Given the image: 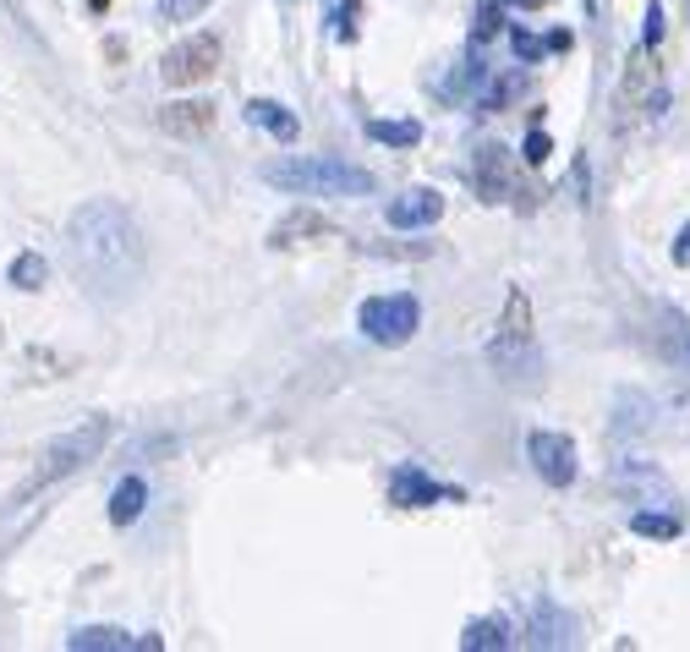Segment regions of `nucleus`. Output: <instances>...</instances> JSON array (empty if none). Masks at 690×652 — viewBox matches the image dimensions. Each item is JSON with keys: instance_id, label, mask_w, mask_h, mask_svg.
<instances>
[{"instance_id": "obj_25", "label": "nucleus", "mask_w": 690, "mask_h": 652, "mask_svg": "<svg viewBox=\"0 0 690 652\" xmlns=\"http://www.w3.org/2000/svg\"><path fill=\"white\" fill-rule=\"evenodd\" d=\"M510 7H526V12H537V7H548V0H510Z\"/></svg>"}, {"instance_id": "obj_10", "label": "nucleus", "mask_w": 690, "mask_h": 652, "mask_svg": "<svg viewBox=\"0 0 690 652\" xmlns=\"http://www.w3.org/2000/svg\"><path fill=\"white\" fill-rule=\"evenodd\" d=\"M439 214H444V198H439L433 187H417V192H406V198H395V203H390V225H395V230L433 225Z\"/></svg>"}, {"instance_id": "obj_21", "label": "nucleus", "mask_w": 690, "mask_h": 652, "mask_svg": "<svg viewBox=\"0 0 690 652\" xmlns=\"http://www.w3.org/2000/svg\"><path fill=\"white\" fill-rule=\"evenodd\" d=\"M493 28H499V7H493V0H488V7H483V23L472 28V39L483 45V39H493Z\"/></svg>"}, {"instance_id": "obj_8", "label": "nucleus", "mask_w": 690, "mask_h": 652, "mask_svg": "<svg viewBox=\"0 0 690 652\" xmlns=\"http://www.w3.org/2000/svg\"><path fill=\"white\" fill-rule=\"evenodd\" d=\"M472 181H477V192H483L488 203L515 198V165H510V154H504L499 143H483L477 159H472Z\"/></svg>"}, {"instance_id": "obj_26", "label": "nucleus", "mask_w": 690, "mask_h": 652, "mask_svg": "<svg viewBox=\"0 0 690 652\" xmlns=\"http://www.w3.org/2000/svg\"><path fill=\"white\" fill-rule=\"evenodd\" d=\"M88 7H94V12H105V7H110V0H88Z\"/></svg>"}, {"instance_id": "obj_4", "label": "nucleus", "mask_w": 690, "mask_h": 652, "mask_svg": "<svg viewBox=\"0 0 690 652\" xmlns=\"http://www.w3.org/2000/svg\"><path fill=\"white\" fill-rule=\"evenodd\" d=\"M105 439H110V417H88V423L67 428V434H61V439L39 455V466H34V483H28V488H45V483H56V477H67V472L88 466V461L105 450Z\"/></svg>"}, {"instance_id": "obj_5", "label": "nucleus", "mask_w": 690, "mask_h": 652, "mask_svg": "<svg viewBox=\"0 0 690 652\" xmlns=\"http://www.w3.org/2000/svg\"><path fill=\"white\" fill-rule=\"evenodd\" d=\"M417 318H423L417 296H406V291L373 296V301H362V335H368L373 346H406V341L417 335Z\"/></svg>"}, {"instance_id": "obj_6", "label": "nucleus", "mask_w": 690, "mask_h": 652, "mask_svg": "<svg viewBox=\"0 0 690 652\" xmlns=\"http://www.w3.org/2000/svg\"><path fill=\"white\" fill-rule=\"evenodd\" d=\"M526 461H532L537 477L554 483V488H570V483H575V444H570L564 434H532V439H526Z\"/></svg>"}, {"instance_id": "obj_11", "label": "nucleus", "mask_w": 690, "mask_h": 652, "mask_svg": "<svg viewBox=\"0 0 690 652\" xmlns=\"http://www.w3.org/2000/svg\"><path fill=\"white\" fill-rule=\"evenodd\" d=\"M72 647H78V652H127V647H148V652H154L159 641H154V636H127V630H78Z\"/></svg>"}, {"instance_id": "obj_16", "label": "nucleus", "mask_w": 690, "mask_h": 652, "mask_svg": "<svg viewBox=\"0 0 690 652\" xmlns=\"http://www.w3.org/2000/svg\"><path fill=\"white\" fill-rule=\"evenodd\" d=\"M368 138H373V143H395V149H412V143L423 138V127H417V121H373V127H368Z\"/></svg>"}, {"instance_id": "obj_2", "label": "nucleus", "mask_w": 690, "mask_h": 652, "mask_svg": "<svg viewBox=\"0 0 690 652\" xmlns=\"http://www.w3.org/2000/svg\"><path fill=\"white\" fill-rule=\"evenodd\" d=\"M263 181L269 187H285V192H301V198H368V192H379V181L362 165H345V159H301V154L263 165Z\"/></svg>"}, {"instance_id": "obj_15", "label": "nucleus", "mask_w": 690, "mask_h": 652, "mask_svg": "<svg viewBox=\"0 0 690 652\" xmlns=\"http://www.w3.org/2000/svg\"><path fill=\"white\" fill-rule=\"evenodd\" d=\"M515 636L499 625V619H477V625H466V636H461V647L466 652H477V647H510Z\"/></svg>"}, {"instance_id": "obj_23", "label": "nucleus", "mask_w": 690, "mask_h": 652, "mask_svg": "<svg viewBox=\"0 0 690 652\" xmlns=\"http://www.w3.org/2000/svg\"><path fill=\"white\" fill-rule=\"evenodd\" d=\"M526 159H532V165H543V159H548V138H543V132H532V138H526Z\"/></svg>"}, {"instance_id": "obj_17", "label": "nucleus", "mask_w": 690, "mask_h": 652, "mask_svg": "<svg viewBox=\"0 0 690 652\" xmlns=\"http://www.w3.org/2000/svg\"><path fill=\"white\" fill-rule=\"evenodd\" d=\"M312 230H329V220H318V214H296V220H285V225L274 230V247H285L290 236H312Z\"/></svg>"}, {"instance_id": "obj_13", "label": "nucleus", "mask_w": 690, "mask_h": 652, "mask_svg": "<svg viewBox=\"0 0 690 652\" xmlns=\"http://www.w3.org/2000/svg\"><path fill=\"white\" fill-rule=\"evenodd\" d=\"M209 121H214V105H203V99H192V105H165V116H159V127H165V132H181V138L203 132Z\"/></svg>"}, {"instance_id": "obj_20", "label": "nucleus", "mask_w": 690, "mask_h": 652, "mask_svg": "<svg viewBox=\"0 0 690 652\" xmlns=\"http://www.w3.org/2000/svg\"><path fill=\"white\" fill-rule=\"evenodd\" d=\"M203 7H209V0H159V12H165L170 23H192Z\"/></svg>"}, {"instance_id": "obj_24", "label": "nucleus", "mask_w": 690, "mask_h": 652, "mask_svg": "<svg viewBox=\"0 0 690 652\" xmlns=\"http://www.w3.org/2000/svg\"><path fill=\"white\" fill-rule=\"evenodd\" d=\"M674 263H679V269L690 263V225H685V230H679V241H674Z\"/></svg>"}, {"instance_id": "obj_7", "label": "nucleus", "mask_w": 690, "mask_h": 652, "mask_svg": "<svg viewBox=\"0 0 690 652\" xmlns=\"http://www.w3.org/2000/svg\"><path fill=\"white\" fill-rule=\"evenodd\" d=\"M214 67H219V45L209 34H198V39H187V45H176L165 56V83L170 88H187V83H203Z\"/></svg>"}, {"instance_id": "obj_14", "label": "nucleus", "mask_w": 690, "mask_h": 652, "mask_svg": "<svg viewBox=\"0 0 690 652\" xmlns=\"http://www.w3.org/2000/svg\"><path fill=\"white\" fill-rule=\"evenodd\" d=\"M143 494H148L143 477H127V483L116 488V499H110V521H116V526H132V521L143 515Z\"/></svg>"}, {"instance_id": "obj_3", "label": "nucleus", "mask_w": 690, "mask_h": 652, "mask_svg": "<svg viewBox=\"0 0 690 652\" xmlns=\"http://www.w3.org/2000/svg\"><path fill=\"white\" fill-rule=\"evenodd\" d=\"M488 363L499 374H510V379H521V368L537 374V341H532V301H526V291H510L499 335L488 341Z\"/></svg>"}, {"instance_id": "obj_18", "label": "nucleus", "mask_w": 690, "mask_h": 652, "mask_svg": "<svg viewBox=\"0 0 690 652\" xmlns=\"http://www.w3.org/2000/svg\"><path fill=\"white\" fill-rule=\"evenodd\" d=\"M630 526H635L641 537H674V532H679V521H674V515H652V510H641Z\"/></svg>"}, {"instance_id": "obj_1", "label": "nucleus", "mask_w": 690, "mask_h": 652, "mask_svg": "<svg viewBox=\"0 0 690 652\" xmlns=\"http://www.w3.org/2000/svg\"><path fill=\"white\" fill-rule=\"evenodd\" d=\"M67 247H72V269L94 296H127L143 280V230L138 220L116 203V198H94L72 214L67 225Z\"/></svg>"}, {"instance_id": "obj_19", "label": "nucleus", "mask_w": 690, "mask_h": 652, "mask_svg": "<svg viewBox=\"0 0 690 652\" xmlns=\"http://www.w3.org/2000/svg\"><path fill=\"white\" fill-rule=\"evenodd\" d=\"M12 280H17L23 291H34V285L45 280V258H34V252H23V258L12 263Z\"/></svg>"}, {"instance_id": "obj_22", "label": "nucleus", "mask_w": 690, "mask_h": 652, "mask_svg": "<svg viewBox=\"0 0 690 652\" xmlns=\"http://www.w3.org/2000/svg\"><path fill=\"white\" fill-rule=\"evenodd\" d=\"M641 34H646V45H657V39H663V7H657V0L646 7V28H641Z\"/></svg>"}, {"instance_id": "obj_9", "label": "nucleus", "mask_w": 690, "mask_h": 652, "mask_svg": "<svg viewBox=\"0 0 690 652\" xmlns=\"http://www.w3.org/2000/svg\"><path fill=\"white\" fill-rule=\"evenodd\" d=\"M433 499H461L455 488H439L423 466H412V461H401L395 472H390V505H406V510H423V505H433Z\"/></svg>"}, {"instance_id": "obj_12", "label": "nucleus", "mask_w": 690, "mask_h": 652, "mask_svg": "<svg viewBox=\"0 0 690 652\" xmlns=\"http://www.w3.org/2000/svg\"><path fill=\"white\" fill-rule=\"evenodd\" d=\"M247 121H252V127H263V132H274L279 143H290V138H296V116H290L279 99H252V105H247Z\"/></svg>"}]
</instances>
